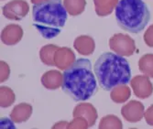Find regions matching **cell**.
Wrapping results in <instances>:
<instances>
[{"label": "cell", "mask_w": 153, "mask_h": 129, "mask_svg": "<svg viewBox=\"0 0 153 129\" xmlns=\"http://www.w3.org/2000/svg\"><path fill=\"white\" fill-rule=\"evenodd\" d=\"M55 66L60 70H66L71 67L75 61V54L74 52L67 47L59 48L55 53Z\"/></svg>", "instance_id": "cell-10"}, {"label": "cell", "mask_w": 153, "mask_h": 129, "mask_svg": "<svg viewBox=\"0 0 153 129\" xmlns=\"http://www.w3.org/2000/svg\"><path fill=\"white\" fill-rule=\"evenodd\" d=\"M22 27L16 24L7 25L1 32V40L5 45L13 46L19 43L23 37Z\"/></svg>", "instance_id": "cell-9"}, {"label": "cell", "mask_w": 153, "mask_h": 129, "mask_svg": "<svg viewBox=\"0 0 153 129\" xmlns=\"http://www.w3.org/2000/svg\"><path fill=\"white\" fill-rule=\"evenodd\" d=\"M138 69L149 78H153V54H145L138 61Z\"/></svg>", "instance_id": "cell-19"}, {"label": "cell", "mask_w": 153, "mask_h": 129, "mask_svg": "<svg viewBox=\"0 0 153 129\" xmlns=\"http://www.w3.org/2000/svg\"><path fill=\"white\" fill-rule=\"evenodd\" d=\"M30 11V6L24 0H12L3 7V15L10 20H21Z\"/></svg>", "instance_id": "cell-6"}, {"label": "cell", "mask_w": 153, "mask_h": 129, "mask_svg": "<svg viewBox=\"0 0 153 129\" xmlns=\"http://www.w3.org/2000/svg\"><path fill=\"white\" fill-rule=\"evenodd\" d=\"M144 118L147 122V124L149 125L153 126V105H150L147 111H145L144 113Z\"/></svg>", "instance_id": "cell-25"}, {"label": "cell", "mask_w": 153, "mask_h": 129, "mask_svg": "<svg viewBox=\"0 0 153 129\" xmlns=\"http://www.w3.org/2000/svg\"><path fill=\"white\" fill-rule=\"evenodd\" d=\"M63 125H68V123L67 122H60V123H58V124H56V125H53L52 126V128H66L65 126H63Z\"/></svg>", "instance_id": "cell-26"}, {"label": "cell", "mask_w": 153, "mask_h": 129, "mask_svg": "<svg viewBox=\"0 0 153 129\" xmlns=\"http://www.w3.org/2000/svg\"><path fill=\"white\" fill-rule=\"evenodd\" d=\"M68 12L62 0H49L32 7L33 27L44 39L57 37L64 27Z\"/></svg>", "instance_id": "cell-3"}, {"label": "cell", "mask_w": 153, "mask_h": 129, "mask_svg": "<svg viewBox=\"0 0 153 129\" xmlns=\"http://www.w3.org/2000/svg\"><path fill=\"white\" fill-rule=\"evenodd\" d=\"M0 70H1L0 82H6L8 79V77L10 75V69H9V66L7 65V62L1 61V62H0Z\"/></svg>", "instance_id": "cell-23"}, {"label": "cell", "mask_w": 153, "mask_h": 129, "mask_svg": "<svg viewBox=\"0 0 153 129\" xmlns=\"http://www.w3.org/2000/svg\"><path fill=\"white\" fill-rule=\"evenodd\" d=\"M32 110L33 108L30 104L21 103L13 108L10 113V118L13 122L17 124L26 122L31 116Z\"/></svg>", "instance_id": "cell-14"}, {"label": "cell", "mask_w": 153, "mask_h": 129, "mask_svg": "<svg viewBox=\"0 0 153 129\" xmlns=\"http://www.w3.org/2000/svg\"><path fill=\"white\" fill-rule=\"evenodd\" d=\"M89 127L88 121L83 117H74V120L68 123V129H86Z\"/></svg>", "instance_id": "cell-22"}, {"label": "cell", "mask_w": 153, "mask_h": 129, "mask_svg": "<svg viewBox=\"0 0 153 129\" xmlns=\"http://www.w3.org/2000/svg\"><path fill=\"white\" fill-rule=\"evenodd\" d=\"M62 74L59 70H49L41 76V83L48 90H56L62 85Z\"/></svg>", "instance_id": "cell-13"}, {"label": "cell", "mask_w": 153, "mask_h": 129, "mask_svg": "<svg viewBox=\"0 0 153 129\" xmlns=\"http://www.w3.org/2000/svg\"><path fill=\"white\" fill-rule=\"evenodd\" d=\"M149 78L147 75H137L130 81V85L137 97L146 99L152 94L153 85Z\"/></svg>", "instance_id": "cell-7"}, {"label": "cell", "mask_w": 153, "mask_h": 129, "mask_svg": "<svg viewBox=\"0 0 153 129\" xmlns=\"http://www.w3.org/2000/svg\"><path fill=\"white\" fill-rule=\"evenodd\" d=\"M16 96L14 92L7 86H1L0 88V106L3 108L9 107L14 104Z\"/></svg>", "instance_id": "cell-21"}, {"label": "cell", "mask_w": 153, "mask_h": 129, "mask_svg": "<svg viewBox=\"0 0 153 129\" xmlns=\"http://www.w3.org/2000/svg\"><path fill=\"white\" fill-rule=\"evenodd\" d=\"M62 76V90L74 101H86L94 94L97 83L89 60L78 59Z\"/></svg>", "instance_id": "cell-1"}, {"label": "cell", "mask_w": 153, "mask_h": 129, "mask_svg": "<svg viewBox=\"0 0 153 129\" xmlns=\"http://www.w3.org/2000/svg\"><path fill=\"white\" fill-rule=\"evenodd\" d=\"M46 1H49V0H31V3L36 5V4L42 3V2H46Z\"/></svg>", "instance_id": "cell-27"}, {"label": "cell", "mask_w": 153, "mask_h": 129, "mask_svg": "<svg viewBox=\"0 0 153 129\" xmlns=\"http://www.w3.org/2000/svg\"><path fill=\"white\" fill-rule=\"evenodd\" d=\"M145 113L144 105L138 101H130L127 105H125L121 109L122 116L129 123L140 122Z\"/></svg>", "instance_id": "cell-8"}, {"label": "cell", "mask_w": 153, "mask_h": 129, "mask_svg": "<svg viewBox=\"0 0 153 129\" xmlns=\"http://www.w3.org/2000/svg\"><path fill=\"white\" fill-rule=\"evenodd\" d=\"M123 125L121 120L114 114L104 116L99 123L100 129H121Z\"/></svg>", "instance_id": "cell-20"}, {"label": "cell", "mask_w": 153, "mask_h": 129, "mask_svg": "<svg viewBox=\"0 0 153 129\" xmlns=\"http://www.w3.org/2000/svg\"><path fill=\"white\" fill-rule=\"evenodd\" d=\"M59 48L60 47H58L57 45L53 44H49L41 48L39 50V58L42 63L48 66H55V53Z\"/></svg>", "instance_id": "cell-17"}, {"label": "cell", "mask_w": 153, "mask_h": 129, "mask_svg": "<svg viewBox=\"0 0 153 129\" xmlns=\"http://www.w3.org/2000/svg\"><path fill=\"white\" fill-rule=\"evenodd\" d=\"M74 47L81 55L88 56L94 51L95 43L92 37L82 35L75 39L74 42Z\"/></svg>", "instance_id": "cell-12"}, {"label": "cell", "mask_w": 153, "mask_h": 129, "mask_svg": "<svg viewBox=\"0 0 153 129\" xmlns=\"http://www.w3.org/2000/svg\"><path fill=\"white\" fill-rule=\"evenodd\" d=\"M118 2L119 0H94L95 13L99 17L109 16L116 9Z\"/></svg>", "instance_id": "cell-15"}, {"label": "cell", "mask_w": 153, "mask_h": 129, "mask_svg": "<svg viewBox=\"0 0 153 129\" xmlns=\"http://www.w3.org/2000/svg\"><path fill=\"white\" fill-rule=\"evenodd\" d=\"M109 48L122 57H129L136 50L135 40L128 35L117 33L109 39Z\"/></svg>", "instance_id": "cell-5"}, {"label": "cell", "mask_w": 153, "mask_h": 129, "mask_svg": "<svg viewBox=\"0 0 153 129\" xmlns=\"http://www.w3.org/2000/svg\"><path fill=\"white\" fill-rule=\"evenodd\" d=\"M115 12L118 26L134 34L142 31L150 19L149 10L142 0H119Z\"/></svg>", "instance_id": "cell-4"}, {"label": "cell", "mask_w": 153, "mask_h": 129, "mask_svg": "<svg viewBox=\"0 0 153 129\" xmlns=\"http://www.w3.org/2000/svg\"><path fill=\"white\" fill-rule=\"evenodd\" d=\"M63 6L71 16H79L85 11L86 1L85 0H63Z\"/></svg>", "instance_id": "cell-18"}, {"label": "cell", "mask_w": 153, "mask_h": 129, "mask_svg": "<svg viewBox=\"0 0 153 129\" xmlns=\"http://www.w3.org/2000/svg\"><path fill=\"white\" fill-rule=\"evenodd\" d=\"M73 116L85 118L88 121L89 127H92L96 122L98 113H97V111L93 105L88 103H82L75 106V108L74 109Z\"/></svg>", "instance_id": "cell-11"}, {"label": "cell", "mask_w": 153, "mask_h": 129, "mask_svg": "<svg viewBox=\"0 0 153 129\" xmlns=\"http://www.w3.org/2000/svg\"><path fill=\"white\" fill-rule=\"evenodd\" d=\"M144 41L149 47L153 48V25L149 26L144 33Z\"/></svg>", "instance_id": "cell-24"}, {"label": "cell", "mask_w": 153, "mask_h": 129, "mask_svg": "<svg viewBox=\"0 0 153 129\" xmlns=\"http://www.w3.org/2000/svg\"><path fill=\"white\" fill-rule=\"evenodd\" d=\"M131 95L129 87L127 84H121L115 87L110 93V97L112 101L116 104L126 103Z\"/></svg>", "instance_id": "cell-16"}, {"label": "cell", "mask_w": 153, "mask_h": 129, "mask_svg": "<svg viewBox=\"0 0 153 129\" xmlns=\"http://www.w3.org/2000/svg\"><path fill=\"white\" fill-rule=\"evenodd\" d=\"M94 70L99 85L105 91H112L117 86L127 84L131 81L129 63L118 54H102L95 62Z\"/></svg>", "instance_id": "cell-2"}]
</instances>
